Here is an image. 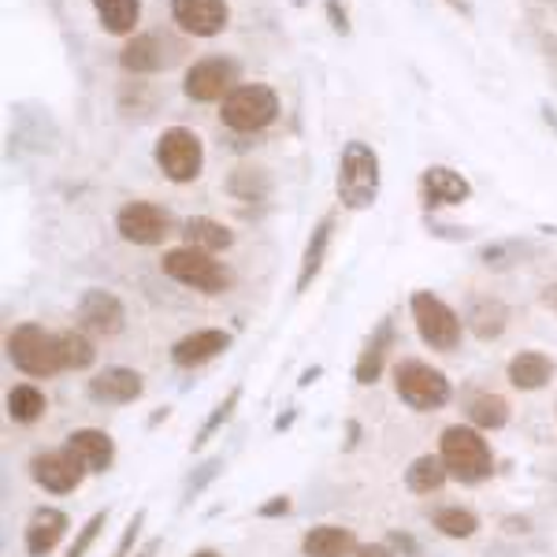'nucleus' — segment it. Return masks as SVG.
I'll use <instances>...</instances> for the list:
<instances>
[{
  "label": "nucleus",
  "mask_w": 557,
  "mask_h": 557,
  "mask_svg": "<svg viewBox=\"0 0 557 557\" xmlns=\"http://www.w3.org/2000/svg\"><path fill=\"white\" fill-rule=\"evenodd\" d=\"M438 457H443L446 472L461 483H483L494 472L491 443L483 438L480 428H465V424L446 428L443 438H438Z\"/></svg>",
  "instance_id": "f257e3e1"
},
{
  "label": "nucleus",
  "mask_w": 557,
  "mask_h": 557,
  "mask_svg": "<svg viewBox=\"0 0 557 557\" xmlns=\"http://www.w3.org/2000/svg\"><path fill=\"white\" fill-rule=\"evenodd\" d=\"M380 197V157L368 141H346L338 157V201L349 212L372 209Z\"/></svg>",
  "instance_id": "f03ea898"
},
{
  "label": "nucleus",
  "mask_w": 557,
  "mask_h": 557,
  "mask_svg": "<svg viewBox=\"0 0 557 557\" xmlns=\"http://www.w3.org/2000/svg\"><path fill=\"white\" fill-rule=\"evenodd\" d=\"M8 357L30 380H49L64 372V354H60V335L45 331L41 323H20L8 335Z\"/></svg>",
  "instance_id": "7ed1b4c3"
},
{
  "label": "nucleus",
  "mask_w": 557,
  "mask_h": 557,
  "mask_svg": "<svg viewBox=\"0 0 557 557\" xmlns=\"http://www.w3.org/2000/svg\"><path fill=\"white\" fill-rule=\"evenodd\" d=\"M409 309H412V323H417V335L424 338V346L438 349V354H454V349L461 346L465 323L438 294L417 290Z\"/></svg>",
  "instance_id": "20e7f679"
},
{
  "label": "nucleus",
  "mask_w": 557,
  "mask_h": 557,
  "mask_svg": "<svg viewBox=\"0 0 557 557\" xmlns=\"http://www.w3.org/2000/svg\"><path fill=\"white\" fill-rule=\"evenodd\" d=\"M394 391H398V398L417 412H435V409L450 406V398H454L450 380L424 361H401L394 368Z\"/></svg>",
  "instance_id": "39448f33"
},
{
  "label": "nucleus",
  "mask_w": 557,
  "mask_h": 557,
  "mask_svg": "<svg viewBox=\"0 0 557 557\" xmlns=\"http://www.w3.org/2000/svg\"><path fill=\"white\" fill-rule=\"evenodd\" d=\"M168 278L183 286H194L201 294H223L231 286V272L220 264L212 253L205 249H194V246H178V249H168L164 260H160Z\"/></svg>",
  "instance_id": "423d86ee"
},
{
  "label": "nucleus",
  "mask_w": 557,
  "mask_h": 557,
  "mask_svg": "<svg viewBox=\"0 0 557 557\" xmlns=\"http://www.w3.org/2000/svg\"><path fill=\"white\" fill-rule=\"evenodd\" d=\"M223 123L238 134H257L264 131L268 123L278 115V97L272 86L264 83H246L235 86L227 97H223Z\"/></svg>",
  "instance_id": "0eeeda50"
},
{
  "label": "nucleus",
  "mask_w": 557,
  "mask_h": 557,
  "mask_svg": "<svg viewBox=\"0 0 557 557\" xmlns=\"http://www.w3.org/2000/svg\"><path fill=\"white\" fill-rule=\"evenodd\" d=\"M157 164L172 183H194L205 168V146L194 131L168 127L157 138Z\"/></svg>",
  "instance_id": "6e6552de"
},
{
  "label": "nucleus",
  "mask_w": 557,
  "mask_h": 557,
  "mask_svg": "<svg viewBox=\"0 0 557 557\" xmlns=\"http://www.w3.org/2000/svg\"><path fill=\"white\" fill-rule=\"evenodd\" d=\"M115 231H120L123 242H134V246H160L172 235V215L152 201H127L115 215Z\"/></svg>",
  "instance_id": "1a4fd4ad"
},
{
  "label": "nucleus",
  "mask_w": 557,
  "mask_h": 557,
  "mask_svg": "<svg viewBox=\"0 0 557 557\" xmlns=\"http://www.w3.org/2000/svg\"><path fill=\"white\" fill-rule=\"evenodd\" d=\"M83 475H86V465L78 461L71 446H64V450H41L30 457V480L49 494L78 491Z\"/></svg>",
  "instance_id": "9d476101"
},
{
  "label": "nucleus",
  "mask_w": 557,
  "mask_h": 557,
  "mask_svg": "<svg viewBox=\"0 0 557 557\" xmlns=\"http://www.w3.org/2000/svg\"><path fill=\"white\" fill-rule=\"evenodd\" d=\"M238 83V67L235 60H223V57H209V60H197V64L186 71V97L190 101H220L227 97L231 89Z\"/></svg>",
  "instance_id": "9b49d317"
},
{
  "label": "nucleus",
  "mask_w": 557,
  "mask_h": 557,
  "mask_svg": "<svg viewBox=\"0 0 557 557\" xmlns=\"http://www.w3.org/2000/svg\"><path fill=\"white\" fill-rule=\"evenodd\" d=\"M78 323L89 331V335L112 338L123 331L127 323V312H123V301L108 290H86L83 301H78Z\"/></svg>",
  "instance_id": "f8f14e48"
},
{
  "label": "nucleus",
  "mask_w": 557,
  "mask_h": 557,
  "mask_svg": "<svg viewBox=\"0 0 557 557\" xmlns=\"http://www.w3.org/2000/svg\"><path fill=\"white\" fill-rule=\"evenodd\" d=\"M89 398L101 401V406H131V401L141 398V391H146V380H141V372H134V368H104V372H97L94 380L86 383Z\"/></svg>",
  "instance_id": "ddd939ff"
},
{
  "label": "nucleus",
  "mask_w": 557,
  "mask_h": 557,
  "mask_svg": "<svg viewBox=\"0 0 557 557\" xmlns=\"http://www.w3.org/2000/svg\"><path fill=\"white\" fill-rule=\"evenodd\" d=\"M172 15L194 38H215L227 26V0H172Z\"/></svg>",
  "instance_id": "4468645a"
},
{
  "label": "nucleus",
  "mask_w": 557,
  "mask_h": 557,
  "mask_svg": "<svg viewBox=\"0 0 557 557\" xmlns=\"http://www.w3.org/2000/svg\"><path fill=\"white\" fill-rule=\"evenodd\" d=\"M231 349V335L223 327H201L194 331V335L178 338V343L172 346V361L178 368H201L215 361L220 354H227Z\"/></svg>",
  "instance_id": "2eb2a0df"
},
{
  "label": "nucleus",
  "mask_w": 557,
  "mask_h": 557,
  "mask_svg": "<svg viewBox=\"0 0 557 557\" xmlns=\"http://www.w3.org/2000/svg\"><path fill=\"white\" fill-rule=\"evenodd\" d=\"M420 197H424L428 209H438V205H465L472 197V186L465 175H457L454 168H428L420 175Z\"/></svg>",
  "instance_id": "dca6fc26"
},
{
  "label": "nucleus",
  "mask_w": 557,
  "mask_h": 557,
  "mask_svg": "<svg viewBox=\"0 0 557 557\" xmlns=\"http://www.w3.org/2000/svg\"><path fill=\"white\" fill-rule=\"evenodd\" d=\"M67 528H71V520L67 513H60V509H52V506L34 509L30 524H26V554L49 557L60 546V539L67 535Z\"/></svg>",
  "instance_id": "f3484780"
},
{
  "label": "nucleus",
  "mask_w": 557,
  "mask_h": 557,
  "mask_svg": "<svg viewBox=\"0 0 557 557\" xmlns=\"http://www.w3.org/2000/svg\"><path fill=\"white\" fill-rule=\"evenodd\" d=\"M67 446L75 450L78 461L86 465V472H108L115 461V443L112 435L101 428H78L67 435Z\"/></svg>",
  "instance_id": "a211bd4d"
},
{
  "label": "nucleus",
  "mask_w": 557,
  "mask_h": 557,
  "mask_svg": "<svg viewBox=\"0 0 557 557\" xmlns=\"http://www.w3.org/2000/svg\"><path fill=\"white\" fill-rule=\"evenodd\" d=\"M361 543L349 528H338V524H320V528H309L301 539V554L305 557H357Z\"/></svg>",
  "instance_id": "6ab92c4d"
},
{
  "label": "nucleus",
  "mask_w": 557,
  "mask_h": 557,
  "mask_svg": "<svg viewBox=\"0 0 557 557\" xmlns=\"http://www.w3.org/2000/svg\"><path fill=\"white\" fill-rule=\"evenodd\" d=\"M506 375L517 391H543L554 380V361L539 349H520L517 357H509Z\"/></svg>",
  "instance_id": "aec40b11"
},
{
  "label": "nucleus",
  "mask_w": 557,
  "mask_h": 557,
  "mask_svg": "<svg viewBox=\"0 0 557 557\" xmlns=\"http://www.w3.org/2000/svg\"><path fill=\"white\" fill-rule=\"evenodd\" d=\"M391 343H394V327H391V320H383V323H380V331H375V335L368 338L364 354L357 357V368H354V380H357V383L368 386V383L380 380L383 361H386V349H391Z\"/></svg>",
  "instance_id": "412c9836"
},
{
  "label": "nucleus",
  "mask_w": 557,
  "mask_h": 557,
  "mask_svg": "<svg viewBox=\"0 0 557 557\" xmlns=\"http://www.w3.org/2000/svg\"><path fill=\"white\" fill-rule=\"evenodd\" d=\"M331 235H335V215H323V220L317 223V227H312L309 246H305L301 272H298V290H309V283L320 275L323 257H327V246H331Z\"/></svg>",
  "instance_id": "4be33fe9"
},
{
  "label": "nucleus",
  "mask_w": 557,
  "mask_h": 557,
  "mask_svg": "<svg viewBox=\"0 0 557 557\" xmlns=\"http://www.w3.org/2000/svg\"><path fill=\"white\" fill-rule=\"evenodd\" d=\"M183 238H186V246L205 249V253H220V249H231V242H235L231 227L209 220V215H194V220H186Z\"/></svg>",
  "instance_id": "5701e85b"
},
{
  "label": "nucleus",
  "mask_w": 557,
  "mask_h": 557,
  "mask_svg": "<svg viewBox=\"0 0 557 557\" xmlns=\"http://www.w3.org/2000/svg\"><path fill=\"white\" fill-rule=\"evenodd\" d=\"M94 8L101 15V26L115 38L134 34V26L141 20V0H94Z\"/></svg>",
  "instance_id": "b1692460"
},
{
  "label": "nucleus",
  "mask_w": 557,
  "mask_h": 557,
  "mask_svg": "<svg viewBox=\"0 0 557 557\" xmlns=\"http://www.w3.org/2000/svg\"><path fill=\"white\" fill-rule=\"evenodd\" d=\"M45 409H49V401H45V394L34 383H20L8 391V417L15 424H38Z\"/></svg>",
  "instance_id": "393cba45"
},
{
  "label": "nucleus",
  "mask_w": 557,
  "mask_h": 557,
  "mask_svg": "<svg viewBox=\"0 0 557 557\" xmlns=\"http://www.w3.org/2000/svg\"><path fill=\"white\" fill-rule=\"evenodd\" d=\"M446 480H450V472H446V465H443V457H438V454L435 457H431V454L417 457V461L406 469V487L412 494H431V491L443 487Z\"/></svg>",
  "instance_id": "a878e982"
},
{
  "label": "nucleus",
  "mask_w": 557,
  "mask_h": 557,
  "mask_svg": "<svg viewBox=\"0 0 557 557\" xmlns=\"http://www.w3.org/2000/svg\"><path fill=\"white\" fill-rule=\"evenodd\" d=\"M506 320H509V312H506V305L502 301H491V298H480L469 309V327L475 331V338H498L502 331H506Z\"/></svg>",
  "instance_id": "bb28decb"
},
{
  "label": "nucleus",
  "mask_w": 557,
  "mask_h": 557,
  "mask_svg": "<svg viewBox=\"0 0 557 557\" xmlns=\"http://www.w3.org/2000/svg\"><path fill=\"white\" fill-rule=\"evenodd\" d=\"M469 420L480 431H498L509 424V401L498 394H475L469 401Z\"/></svg>",
  "instance_id": "cd10ccee"
},
{
  "label": "nucleus",
  "mask_w": 557,
  "mask_h": 557,
  "mask_svg": "<svg viewBox=\"0 0 557 557\" xmlns=\"http://www.w3.org/2000/svg\"><path fill=\"white\" fill-rule=\"evenodd\" d=\"M431 524H435L446 539H472L475 532H480V517H475L472 509H461V506H443V509H435Z\"/></svg>",
  "instance_id": "c85d7f7f"
},
{
  "label": "nucleus",
  "mask_w": 557,
  "mask_h": 557,
  "mask_svg": "<svg viewBox=\"0 0 557 557\" xmlns=\"http://www.w3.org/2000/svg\"><path fill=\"white\" fill-rule=\"evenodd\" d=\"M120 64L127 71H160L164 57L157 49V38L152 34H138L134 41H127V49L120 52Z\"/></svg>",
  "instance_id": "c756f323"
},
{
  "label": "nucleus",
  "mask_w": 557,
  "mask_h": 557,
  "mask_svg": "<svg viewBox=\"0 0 557 557\" xmlns=\"http://www.w3.org/2000/svg\"><path fill=\"white\" fill-rule=\"evenodd\" d=\"M60 354H64V368H71V372H83L97 357L94 343H89L83 331H60Z\"/></svg>",
  "instance_id": "7c9ffc66"
},
{
  "label": "nucleus",
  "mask_w": 557,
  "mask_h": 557,
  "mask_svg": "<svg viewBox=\"0 0 557 557\" xmlns=\"http://www.w3.org/2000/svg\"><path fill=\"white\" fill-rule=\"evenodd\" d=\"M104 524H108V509H101V513H94L83 528H78L75 543L67 546V554H64V557H86V550L94 546V539L101 535V528H104Z\"/></svg>",
  "instance_id": "2f4dec72"
},
{
  "label": "nucleus",
  "mask_w": 557,
  "mask_h": 557,
  "mask_svg": "<svg viewBox=\"0 0 557 557\" xmlns=\"http://www.w3.org/2000/svg\"><path fill=\"white\" fill-rule=\"evenodd\" d=\"M238 394H242V391H238V386H235V391H231V394H227V398H223V401H220V406H215V412H212V417H209V424H205V428H201V435H197V438H194V443H197V446H201V443H205V438H209V435H212V431H215V428H220V424H223V420H227V417H231V409H235V406H238Z\"/></svg>",
  "instance_id": "473e14b6"
},
{
  "label": "nucleus",
  "mask_w": 557,
  "mask_h": 557,
  "mask_svg": "<svg viewBox=\"0 0 557 557\" xmlns=\"http://www.w3.org/2000/svg\"><path fill=\"white\" fill-rule=\"evenodd\" d=\"M141 524H146V509H138V513L131 517V524L123 528V535H120V543H115V554L112 557H131L134 543H138V535H141Z\"/></svg>",
  "instance_id": "72a5a7b5"
},
{
  "label": "nucleus",
  "mask_w": 557,
  "mask_h": 557,
  "mask_svg": "<svg viewBox=\"0 0 557 557\" xmlns=\"http://www.w3.org/2000/svg\"><path fill=\"white\" fill-rule=\"evenodd\" d=\"M327 15H331V26H335L338 34H349V20H346L343 8H338V0H327Z\"/></svg>",
  "instance_id": "f704fd0d"
},
{
  "label": "nucleus",
  "mask_w": 557,
  "mask_h": 557,
  "mask_svg": "<svg viewBox=\"0 0 557 557\" xmlns=\"http://www.w3.org/2000/svg\"><path fill=\"white\" fill-rule=\"evenodd\" d=\"M357 557H391V550H386V546H380V543H368V546H361V550H357Z\"/></svg>",
  "instance_id": "c9c22d12"
},
{
  "label": "nucleus",
  "mask_w": 557,
  "mask_h": 557,
  "mask_svg": "<svg viewBox=\"0 0 557 557\" xmlns=\"http://www.w3.org/2000/svg\"><path fill=\"white\" fill-rule=\"evenodd\" d=\"M446 4H450L454 12H461L465 20H472V15H475V12H472V0H446Z\"/></svg>",
  "instance_id": "e433bc0d"
},
{
  "label": "nucleus",
  "mask_w": 557,
  "mask_h": 557,
  "mask_svg": "<svg viewBox=\"0 0 557 557\" xmlns=\"http://www.w3.org/2000/svg\"><path fill=\"white\" fill-rule=\"evenodd\" d=\"M286 509H290V502H286V498H278V502H272V506H264V509H260V513H264V517H272V513H286Z\"/></svg>",
  "instance_id": "4c0bfd02"
},
{
  "label": "nucleus",
  "mask_w": 557,
  "mask_h": 557,
  "mask_svg": "<svg viewBox=\"0 0 557 557\" xmlns=\"http://www.w3.org/2000/svg\"><path fill=\"white\" fill-rule=\"evenodd\" d=\"M157 550H160V539H149V543L141 546V550L134 554V557H157Z\"/></svg>",
  "instance_id": "58836bf2"
},
{
  "label": "nucleus",
  "mask_w": 557,
  "mask_h": 557,
  "mask_svg": "<svg viewBox=\"0 0 557 557\" xmlns=\"http://www.w3.org/2000/svg\"><path fill=\"white\" fill-rule=\"evenodd\" d=\"M194 557H220V554H215V550H197Z\"/></svg>",
  "instance_id": "ea45409f"
},
{
  "label": "nucleus",
  "mask_w": 557,
  "mask_h": 557,
  "mask_svg": "<svg viewBox=\"0 0 557 557\" xmlns=\"http://www.w3.org/2000/svg\"><path fill=\"white\" fill-rule=\"evenodd\" d=\"M546 301H550L554 309H557V286H554V294H546Z\"/></svg>",
  "instance_id": "a19ab883"
}]
</instances>
